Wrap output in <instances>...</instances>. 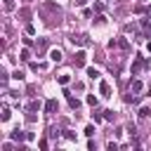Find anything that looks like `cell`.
Wrapping results in <instances>:
<instances>
[{
    "label": "cell",
    "mask_w": 151,
    "mask_h": 151,
    "mask_svg": "<svg viewBox=\"0 0 151 151\" xmlns=\"http://www.w3.org/2000/svg\"><path fill=\"white\" fill-rule=\"evenodd\" d=\"M73 64H76V68H83V66L87 64V52H85V50H78L76 57H73Z\"/></svg>",
    "instance_id": "6da1fadb"
},
{
    "label": "cell",
    "mask_w": 151,
    "mask_h": 151,
    "mask_svg": "<svg viewBox=\"0 0 151 151\" xmlns=\"http://www.w3.org/2000/svg\"><path fill=\"white\" fill-rule=\"evenodd\" d=\"M144 66H146V59H144L142 54H137V57H134V61H132V76H137Z\"/></svg>",
    "instance_id": "7a4b0ae2"
},
{
    "label": "cell",
    "mask_w": 151,
    "mask_h": 151,
    "mask_svg": "<svg viewBox=\"0 0 151 151\" xmlns=\"http://www.w3.org/2000/svg\"><path fill=\"white\" fill-rule=\"evenodd\" d=\"M64 94H66V101H68V106H71V109H80V101H78L68 90H64Z\"/></svg>",
    "instance_id": "3957f363"
},
{
    "label": "cell",
    "mask_w": 151,
    "mask_h": 151,
    "mask_svg": "<svg viewBox=\"0 0 151 151\" xmlns=\"http://www.w3.org/2000/svg\"><path fill=\"white\" fill-rule=\"evenodd\" d=\"M71 40H73V45H80V47H85V45H90V40H87V35H83V33H80V35H73Z\"/></svg>",
    "instance_id": "277c9868"
},
{
    "label": "cell",
    "mask_w": 151,
    "mask_h": 151,
    "mask_svg": "<svg viewBox=\"0 0 151 151\" xmlns=\"http://www.w3.org/2000/svg\"><path fill=\"white\" fill-rule=\"evenodd\" d=\"M99 94H101V97H111V85H109L106 80L99 83Z\"/></svg>",
    "instance_id": "5b68a950"
},
{
    "label": "cell",
    "mask_w": 151,
    "mask_h": 151,
    "mask_svg": "<svg viewBox=\"0 0 151 151\" xmlns=\"http://www.w3.org/2000/svg\"><path fill=\"white\" fill-rule=\"evenodd\" d=\"M57 106H59V104H57V99H47L42 109H45V113H54V111H57Z\"/></svg>",
    "instance_id": "8992f818"
},
{
    "label": "cell",
    "mask_w": 151,
    "mask_h": 151,
    "mask_svg": "<svg viewBox=\"0 0 151 151\" xmlns=\"http://www.w3.org/2000/svg\"><path fill=\"white\" fill-rule=\"evenodd\" d=\"M9 139H12V142H24V139H26V132H21V130H12V132H9Z\"/></svg>",
    "instance_id": "52a82bcc"
},
{
    "label": "cell",
    "mask_w": 151,
    "mask_h": 151,
    "mask_svg": "<svg viewBox=\"0 0 151 151\" xmlns=\"http://www.w3.org/2000/svg\"><path fill=\"white\" fill-rule=\"evenodd\" d=\"M50 59H52L54 64H59V61L64 59V54H61V50H57V47H54V50H50Z\"/></svg>",
    "instance_id": "ba28073f"
},
{
    "label": "cell",
    "mask_w": 151,
    "mask_h": 151,
    "mask_svg": "<svg viewBox=\"0 0 151 151\" xmlns=\"http://www.w3.org/2000/svg\"><path fill=\"white\" fill-rule=\"evenodd\" d=\"M149 116H151V109L149 106H142L139 109V118H149Z\"/></svg>",
    "instance_id": "9c48e42d"
},
{
    "label": "cell",
    "mask_w": 151,
    "mask_h": 151,
    "mask_svg": "<svg viewBox=\"0 0 151 151\" xmlns=\"http://www.w3.org/2000/svg\"><path fill=\"white\" fill-rule=\"evenodd\" d=\"M12 78H14V80H24V78H26V73H24V71H19V68H17V71H14V73H12Z\"/></svg>",
    "instance_id": "30bf717a"
},
{
    "label": "cell",
    "mask_w": 151,
    "mask_h": 151,
    "mask_svg": "<svg viewBox=\"0 0 151 151\" xmlns=\"http://www.w3.org/2000/svg\"><path fill=\"white\" fill-rule=\"evenodd\" d=\"M68 80H71V76H66V73L57 78V83H59V85H68Z\"/></svg>",
    "instance_id": "8fae6325"
},
{
    "label": "cell",
    "mask_w": 151,
    "mask_h": 151,
    "mask_svg": "<svg viewBox=\"0 0 151 151\" xmlns=\"http://www.w3.org/2000/svg\"><path fill=\"white\" fill-rule=\"evenodd\" d=\"M40 106H45V104H40V101H31V104H28V111H40Z\"/></svg>",
    "instance_id": "7c38bea8"
},
{
    "label": "cell",
    "mask_w": 151,
    "mask_h": 151,
    "mask_svg": "<svg viewBox=\"0 0 151 151\" xmlns=\"http://www.w3.org/2000/svg\"><path fill=\"white\" fill-rule=\"evenodd\" d=\"M87 76H90L92 80H97V78H99V71H97V68H87Z\"/></svg>",
    "instance_id": "4fadbf2b"
},
{
    "label": "cell",
    "mask_w": 151,
    "mask_h": 151,
    "mask_svg": "<svg viewBox=\"0 0 151 151\" xmlns=\"http://www.w3.org/2000/svg\"><path fill=\"white\" fill-rule=\"evenodd\" d=\"M19 57H21V61H28V59H31V52H28V50H21Z\"/></svg>",
    "instance_id": "5bb4252c"
},
{
    "label": "cell",
    "mask_w": 151,
    "mask_h": 151,
    "mask_svg": "<svg viewBox=\"0 0 151 151\" xmlns=\"http://www.w3.org/2000/svg\"><path fill=\"white\" fill-rule=\"evenodd\" d=\"M130 87H132V92H139V90H142V83H139V80H132Z\"/></svg>",
    "instance_id": "9a60e30c"
},
{
    "label": "cell",
    "mask_w": 151,
    "mask_h": 151,
    "mask_svg": "<svg viewBox=\"0 0 151 151\" xmlns=\"http://www.w3.org/2000/svg\"><path fill=\"white\" fill-rule=\"evenodd\" d=\"M9 116H12V111L5 106V109H2V120H9Z\"/></svg>",
    "instance_id": "2e32d148"
},
{
    "label": "cell",
    "mask_w": 151,
    "mask_h": 151,
    "mask_svg": "<svg viewBox=\"0 0 151 151\" xmlns=\"http://www.w3.org/2000/svg\"><path fill=\"white\" fill-rule=\"evenodd\" d=\"M92 134H94V125H87L85 127V137H92Z\"/></svg>",
    "instance_id": "e0dca14e"
},
{
    "label": "cell",
    "mask_w": 151,
    "mask_h": 151,
    "mask_svg": "<svg viewBox=\"0 0 151 151\" xmlns=\"http://www.w3.org/2000/svg\"><path fill=\"white\" fill-rule=\"evenodd\" d=\"M87 104H90V106H97V97L90 94V97H87Z\"/></svg>",
    "instance_id": "ac0fdd59"
},
{
    "label": "cell",
    "mask_w": 151,
    "mask_h": 151,
    "mask_svg": "<svg viewBox=\"0 0 151 151\" xmlns=\"http://www.w3.org/2000/svg\"><path fill=\"white\" fill-rule=\"evenodd\" d=\"M106 149H109V151H116V149H120V146H118L116 142H109V144H106Z\"/></svg>",
    "instance_id": "d6986e66"
},
{
    "label": "cell",
    "mask_w": 151,
    "mask_h": 151,
    "mask_svg": "<svg viewBox=\"0 0 151 151\" xmlns=\"http://www.w3.org/2000/svg\"><path fill=\"white\" fill-rule=\"evenodd\" d=\"M118 45H120V47H123V50H127V47H130V45H127V40H125V38H120V40H118Z\"/></svg>",
    "instance_id": "ffe728a7"
},
{
    "label": "cell",
    "mask_w": 151,
    "mask_h": 151,
    "mask_svg": "<svg viewBox=\"0 0 151 151\" xmlns=\"http://www.w3.org/2000/svg\"><path fill=\"white\" fill-rule=\"evenodd\" d=\"M127 134H130V137H134V134H137V130H134V125H127Z\"/></svg>",
    "instance_id": "44dd1931"
},
{
    "label": "cell",
    "mask_w": 151,
    "mask_h": 151,
    "mask_svg": "<svg viewBox=\"0 0 151 151\" xmlns=\"http://www.w3.org/2000/svg\"><path fill=\"white\" fill-rule=\"evenodd\" d=\"M64 137H66V139H76V132H71V130H66V132H64Z\"/></svg>",
    "instance_id": "7402d4cb"
},
{
    "label": "cell",
    "mask_w": 151,
    "mask_h": 151,
    "mask_svg": "<svg viewBox=\"0 0 151 151\" xmlns=\"http://www.w3.org/2000/svg\"><path fill=\"white\" fill-rule=\"evenodd\" d=\"M5 9H14V0H5Z\"/></svg>",
    "instance_id": "603a6c76"
},
{
    "label": "cell",
    "mask_w": 151,
    "mask_h": 151,
    "mask_svg": "<svg viewBox=\"0 0 151 151\" xmlns=\"http://www.w3.org/2000/svg\"><path fill=\"white\" fill-rule=\"evenodd\" d=\"M26 33H28V35H33V33H35V26H31V24H28V26H26Z\"/></svg>",
    "instance_id": "cb8c5ba5"
},
{
    "label": "cell",
    "mask_w": 151,
    "mask_h": 151,
    "mask_svg": "<svg viewBox=\"0 0 151 151\" xmlns=\"http://www.w3.org/2000/svg\"><path fill=\"white\" fill-rule=\"evenodd\" d=\"M104 118L106 120H113V111H104Z\"/></svg>",
    "instance_id": "d4e9b609"
},
{
    "label": "cell",
    "mask_w": 151,
    "mask_h": 151,
    "mask_svg": "<svg viewBox=\"0 0 151 151\" xmlns=\"http://www.w3.org/2000/svg\"><path fill=\"white\" fill-rule=\"evenodd\" d=\"M92 118H94V123H101V120H106V118H104V116H99V113H94Z\"/></svg>",
    "instance_id": "484cf974"
},
{
    "label": "cell",
    "mask_w": 151,
    "mask_h": 151,
    "mask_svg": "<svg viewBox=\"0 0 151 151\" xmlns=\"http://www.w3.org/2000/svg\"><path fill=\"white\" fill-rule=\"evenodd\" d=\"M38 146H40V149L45 151V149H47V139H40V142H38Z\"/></svg>",
    "instance_id": "4316f807"
},
{
    "label": "cell",
    "mask_w": 151,
    "mask_h": 151,
    "mask_svg": "<svg viewBox=\"0 0 151 151\" xmlns=\"http://www.w3.org/2000/svg\"><path fill=\"white\" fill-rule=\"evenodd\" d=\"M146 14H149V17H151V7H146Z\"/></svg>",
    "instance_id": "83f0119b"
},
{
    "label": "cell",
    "mask_w": 151,
    "mask_h": 151,
    "mask_svg": "<svg viewBox=\"0 0 151 151\" xmlns=\"http://www.w3.org/2000/svg\"><path fill=\"white\" fill-rule=\"evenodd\" d=\"M26 2H28V0H26Z\"/></svg>",
    "instance_id": "f1b7e54d"
}]
</instances>
